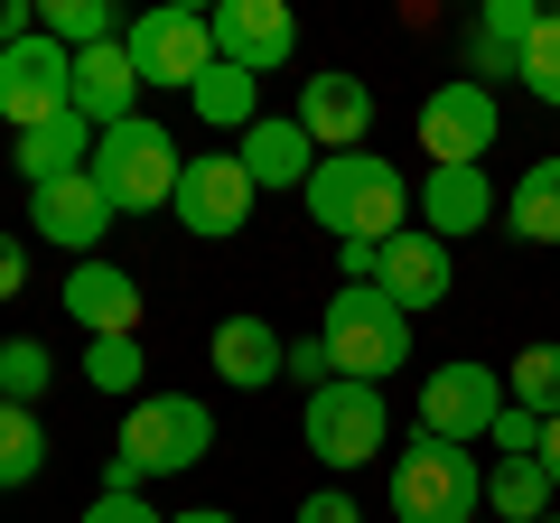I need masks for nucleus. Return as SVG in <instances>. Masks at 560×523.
<instances>
[{
	"instance_id": "nucleus-14",
	"label": "nucleus",
	"mask_w": 560,
	"mask_h": 523,
	"mask_svg": "<svg viewBox=\"0 0 560 523\" xmlns=\"http://www.w3.org/2000/svg\"><path fill=\"white\" fill-rule=\"evenodd\" d=\"M290 121H300L318 150H355L364 131H374V94H364V75H337V66H318V75H300V103H290Z\"/></svg>"
},
{
	"instance_id": "nucleus-1",
	"label": "nucleus",
	"mask_w": 560,
	"mask_h": 523,
	"mask_svg": "<svg viewBox=\"0 0 560 523\" xmlns=\"http://www.w3.org/2000/svg\"><path fill=\"white\" fill-rule=\"evenodd\" d=\"M300 197H308V216H318L337 243H393V234H411V197L420 187L401 178L383 150H327L318 178H308Z\"/></svg>"
},
{
	"instance_id": "nucleus-31",
	"label": "nucleus",
	"mask_w": 560,
	"mask_h": 523,
	"mask_svg": "<svg viewBox=\"0 0 560 523\" xmlns=\"http://www.w3.org/2000/svg\"><path fill=\"white\" fill-rule=\"evenodd\" d=\"M514 84H523L533 103H551V113H560V10H541V28L523 38V66H514Z\"/></svg>"
},
{
	"instance_id": "nucleus-24",
	"label": "nucleus",
	"mask_w": 560,
	"mask_h": 523,
	"mask_svg": "<svg viewBox=\"0 0 560 523\" xmlns=\"http://www.w3.org/2000/svg\"><path fill=\"white\" fill-rule=\"evenodd\" d=\"M504 224H514L523 243H560V150L533 160L514 187H504Z\"/></svg>"
},
{
	"instance_id": "nucleus-7",
	"label": "nucleus",
	"mask_w": 560,
	"mask_h": 523,
	"mask_svg": "<svg viewBox=\"0 0 560 523\" xmlns=\"http://www.w3.org/2000/svg\"><path fill=\"white\" fill-rule=\"evenodd\" d=\"M300 440L318 449L327 467H364L374 458L383 440H393V411H383V383H318V393H308L300 403Z\"/></svg>"
},
{
	"instance_id": "nucleus-27",
	"label": "nucleus",
	"mask_w": 560,
	"mask_h": 523,
	"mask_svg": "<svg viewBox=\"0 0 560 523\" xmlns=\"http://www.w3.org/2000/svg\"><path fill=\"white\" fill-rule=\"evenodd\" d=\"M28 477H47V430L28 403H0V496L28 486Z\"/></svg>"
},
{
	"instance_id": "nucleus-10",
	"label": "nucleus",
	"mask_w": 560,
	"mask_h": 523,
	"mask_svg": "<svg viewBox=\"0 0 560 523\" xmlns=\"http://www.w3.org/2000/svg\"><path fill=\"white\" fill-rule=\"evenodd\" d=\"M504 364H477V356H458V364H440V374L420 383V430L430 440H458V449H477V440H495V421H504Z\"/></svg>"
},
{
	"instance_id": "nucleus-39",
	"label": "nucleus",
	"mask_w": 560,
	"mask_h": 523,
	"mask_svg": "<svg viewBox=\"0 0 560 523\" xmlns=\"http://www.w3.org/2000/svg\"><path fill=\"white\" fill-rule=\"evenodd\" d=\"M541 523H560V514H541Z\"/></svg>"
},
{
	"instance_id": "nucleus-13",
	"label": "nucleus",
	"mask_w": 560,
	"mask_h": 523,
	"mask_svg": "<svg viewBox=\"0 0 560 523\" xmlns=\"http://www.w3.org/2000/svg\"><path fill=\"white\" fill-rule=\"evenodd\" d=\"M28 224H38V243L94 262V243L113 234V197L94 187V168H75V178H57V187H38V197H28Z\"/></svg>"
},
{
	"instance_id": "nucleus-36",
	"label": "nucleus",
	"mask_w": 560,
	"mask_h": 523,
	"mask_svg": "<svg viewBox=\"0 0 560 523\" xmlns=\"http://www.w3.org/2000/svg\"><path fill=\"white\" fill-rule=\"evenodd\" d=\"M38 38V0H0V47Z\"/></svg>"
},
{
	"instance_id": "nucleus-40",
	"label": "nucleus",
	"mask_w": 560,
	"mask_h": 523,
	"mask_svg": "<svg viewBox=\"0 0 560 523\" xmlns=\"http://www.w3.org/2000/svg\"><path fill=\"white\" fill-rule=\"evenodd\" d=\"M477 523H486V514H477Z\"/></svg>"
},
{
	"instance_id": "nucleus-19",
	"label": "nucleus",
	"mask_w": 560,
	"mask_h": 523,
	"mask_svg": "<svg viewBox=\"0 0 560 523\" xmlns=\"http://www.w3.org/2000/svg\"><path fill=\"white\" fill-rule=\"evenodd\" d=\"M75 113L94 121V131H113V121H140V66H131V47H84L75 57Z\"/></svg>"
},
{
	"instance_id": "nucleus-38",
	"label": "nucleus",
	"mask_w": 560,
	"mask_h": 523,
	"mask_svg": "<svg viewBox=\"0 0 560 523\" xmlns=\"http://www.w3.org/2000/svg\"><path fill=\"white\" fill-rule=\"evenodd\" d=\"M168 523H234L224 504H197V514H168Z\"/></svg>"
},
{
	"instance_id": "nucleus-34",
	"label": "nucleus",
	"mask_w": 560,
	"mask_h": 523,
	"mask_svg": "<svg viewBox=\"0 0 560 523\" xmlns=\"http://www.w3.org/2000/svg\"><path fill=\"white\" fill-rule=\"evenodd\" d=\"M290 374L318 393V383H337V364H327V346H318V337H300V346H290Z\"/></svg>"
},
{
	"instance_id": "nucleus-23",
	"label": "nucleus",
	"mask_w": 560,
	"mask_h": 523,
	"mask_svg": "<svg viewBox=\"0 0 560 523\" xmlns=\"http://www.w3.org/2000/svg\"><path fill=\"white\" fill-rule=\"evenodd\" d=\"M187 103H197V121H206V131H253V121H261V75H243V66H206V75H197V94H187Z\"/></svg>"
},
{
	"instance_id": "nucleus-32",
	"label": "nucleus",
	"mask_w": 560,
	"mask_h": 523,
	"mask_svg": "<svg viewBox=\"0 0 560 523\" xmlns=\"http://www.w3.org/2000/svg\"><path fill=\"white\" fill-rule=\"evenodd\" d=\"M84 523H168V514H160L150 496H121V486H103V496L84 504Z\"/></svg>"
},
{
	"instance_id": "nucleus-16",
	"label": "nucleus",
	"mask_w": 560,
	"mask_h": 523,
	"mask_svg": "<svg viewBox=\"0 0 560 523\" xmlns=\"http://www.w3.org/2000/svg\"><path fill=\"white\" fill-rule=\"evenodd\" d=\"M66 318L84 327V337H140V281L121 271V262H75L66 271Z\"/></svg>"
},
{
	"instance_id": "nucleus-33",
	"label": "nucleus",
	"mask_w": 560,
	"mask_h": 523,
	"mask_svg": "<svg viewBox=\"0 0 560 523\" xmlns=\"http://www.w3.org/2000/svg\"><path fill=\"white\" fill-rule=\"evenodd\" d=\"M300 523H364V514H355V496H346V486H318V496L300 504Z\"/></svg>"
},
{
	"instance_id": "nucleus-3",
	"label": "nucleus",
	"mask_w": 560,
	"mask_h": 523,
	"mask_svg": "<svg viewBox=\"0 0 560 523\" xmlns=\"http://www.w3.org/2000/svg\"><path fill=\"white\" fill-rule=\"evenodd\" d=\"M393 514H401V523H477V514H486V467H477V449L411 430L401 458H393Z\"/></svg>"
},
{
	"instance_id": "nucleus-4",
	"label": "nucleus",
	"mask_w": 560,
	"mask_h": 523,
	"mask_svg": "<svg viewBox=\"0 0 560 523\" xmlns=\"http://www.w3.org/2000/svg\"><path fill=\"white\" fill-rule=\"evenodd\" d=\"M178 141H168V121H113V131H94V187L113 197V216H160V206H178Z\"/></svg>"
},
{
	"instance_id": "nucleus-21",
	"label": "nucleus",
	"mask_w": 560,
	"mask_h": 523,
	"mask_svg": "<svg viewBox=\"0 0 560 523\" xmlns=\"http://www.w3.org/2000/svg\"><path fill=\"white\" fill-rule=\"evenodd\" d=\"M533 28H541L533 0H486L477 28H467V75L495 94V75H514V66H523V38H533Z\"/></svg>"
},
{
	"instance_id": "nucleus-35",
	"label": "nucleus",
	"mask_w": 560,
	"mask_h": 523,
	"mask_svg": "<svg viewBox=\"0 0 560 523\" xmlns=\"http://www.w3.org/2000/svg\"><path fill=\"white\" fill-rule=\"evenodd\" d=\"M20 290H28V243L0 234V300H20Z\"/></svg>"
},
{
	"instance_id": "nucleus-25",
	"label": "nucleus",
	"mask_w": 560,
	"mask_h": 523,
	"mask_svg": "<svg viewBox=\"0 0 560 523\" xmlns=\"http://www.w3.org/2000/svg\"><path fill=\"white\" fill-rule=\"evenodd\" d=\"M486 514H495V523H541V514H551V477H541V458H495V467H486Z\"/></svg>"
},
{
	"instance_id": "nucleus-18",
	"label": "nucleus",
	"mask_w": 560,
	"mask_h": 523,
	"mask_svg": "<svg viewBox=\"0 0 560 523\" xmlns=\"http://www.w3.org/2000/svg\"><path fill=\"white\" fill-rule=\"evenodd\" d=\"M234 160H243V178H253L261 197H271V187H308V178H318V160H327V150L308 141V131H300L290 113H261L253 131H243V150H234Z\"/></svg>"
},
{
	"instance_id": "nucleus-5",
	"label": "nucleus",
	"mask_w": 560,
	"mask_h": 523,
	"mask_svg": "<svg viewBox=\"0 0 560 523\" xmlns=\"http://www.w3.org/2000/svg\"><path fill=\"white\" fill-rule=\"evenodd\" d=\"M318 346H327V364H337V383H383V374L411 364V318H401L383 290H346L337 281V300L318 309Z\"/></svg>"
},
{
	"instance_id": "nucleus-2",
	"label": "nucleus",
	"mask_w": 560,
	"mask_h": 523,
	"mask_svg": "<svg viewBox=\"0 0 560 523\" xmlns=\"http://www.w3.org/2000/svg\"><path fill=\"white\" fill-rule=\"evenodd\" d=\"M206 449H215V411L197 403V393H140L131 411H121V449H113V477L121 496H140L150 477H187V467H206Z\"/></svg>"
},
{
	"instance_id": "nucleus-29",
	"label": "nucleus",
	"mask_w": 560,
	"mask_h": 523,
	"mask_svg": "<svg viewBox=\"0 0 560 523\" xmlns=\"http://www.w3.org/2000/svg\"><path fill=\"white\" fill-rule=\"evenodd\" d=\"M140 374H150L140 337H84V383H94V393H121V403H140Z\"/></svg>"
},
{
	"instance_id": "nucleus-6",
	"label": "nucleus",
	"mask_w": 560,
	"mask_h": 523,
	"mask_svg": "<svg viewBox=\"0 0 560 523\" xmlns=\"http://www.w3.org/2000/svg\"><path fill=\"white\" fill-rule=\"evenodd\" d=\"M121 47H131V66H140V94H150V84H160V94H197V75L215 66V20L187 10V0H160V10H140V20L121 28Z\"/></svg>"
},
{
	"instance_id": "nucleus-8",
	"label": "nucleus",
	"mask_w": 560,
	"mask_h": 523,
	"mask_svg": "<svg viewBox=\"0 0 560 523\" xmlns=\"http://www.w3.org/2000/svg\"><path fill=\"white\" fill-rule=\"evenodd\" d=\"M75 113V57H66L57 38H20V47H0V121H10V141L20 131H47V121Z\"/></svg>"
},
{
	"instance_id": "nucleus-12",
	"label": "nucleus",
	"mask_w": 560,
	"mask_h": 523,
	"mask_svg": "<svg viewBox=\"0 0 560 523\" xmlns=\"http://www.w3.org/2000/svg\"><path fill=\"white\" fill-rule=\"evenodd\" d=\"M206 20H215V57L243 66V75H280V66L300 57V20L280 0H215Z\"/></svg>"
},
{
	"instance_id": "nucleus-9",
	"label": "nucleus",
	"mask_w": 560,
	"mask_h": 523,
	"mask_svg": "<svg viewBox=\"0 0 560 523\" xmlns=\"http://www.w3.org/2000/svg\"><path fill=\"white\" fill-rule=\"evenodd\" d=\"M495 131H504V103L477 75H448V84L420 94V150H430V168H486Z\"/></svg>"
},
{
	"instance_id": "nucleus-37",
	"label": "nucleus",
	"mask_w": 560,
	"mask_h": 523,
	"mask_svg": "<svg viewBox=\"0 0 560 523\" xmlns=\"http://www.w3.org/2000/svg\"><path fill=\"white\" fill-rule=\"evenodd\" d=\"M541 477H551V496H560V411L541 421Z\"/></svg>"
},
{
	"instance_id": "nucleus-17",
	"label": "nucleus",
	"mask_w": 560,
	"mask_h": 523,
	"mask_svg": "<svg viewBox=\"0 0 560 523\" xmlns=\"http://www.w3.org/2000/svg\"><path fill=\"white\" fill-rule=\"evenodd\" d=\"M495 178L486 168H430L420 178V197H411V216H420V234H440V243H458V234H477V224H495Z\"/></svg>"
},
{
	"instance_id": "nucleus-30",
	"label": "nucleus",
	"mask_w": 560,
	"mask_h": 523,
	"mask_svg": "<svg viewBox=\"0 0 560 523\" xmlns=\"http://www.w3.org/2000/svg\"><path fill=\"white\" fill-rule=\"evenodd\" d=\"M47 383H57V356H47L38 337H10V346H0V403H28V411H38Z\"/></svg>"
},
{
	"instance_id": "nucleus-28",
	"label": "nucleus",
	"mask_w": 560,
	"mask_h": 523,
	"mask_svg": "<svg viewBox=\"0 0 560 523\" xmlns=\"http://www.w3.org/2000/svg\"><path fill=\"white\" fill-rule=\"evenodd\" d=\"M504 393H514V411L551 421V411H560V346H523V356L504 364Z\"/></svg>"
},
{
	"instance_id": "nucleus-15",
	"label": "nucleus",
	"mask_w": 560,
	"mask_h": 523,
	"mask_svg": "<svg viewBox=\"0 0 560 523\" xmlns=\"http://www.w3.org/2000/svg\"><path fill=\"white\" fill-rule=\"evenodd\" d=\"M374 290L401 309V318L440 309V300H448V243L420 234V224H411V234H393V243H383V262H374Z\"/></svg>"
},
{
	"instance_id": "nucleus-26",
	"label": "nucleus",
	"mask_w": 560,
	"mask_h": 523,
	"mask_svg": "<svg viewBox=\"0 0 560 523\" xmlns=\"http://www.w3.org/2000/svg\"><path fill=\"white\" fill-rule=\"evenodd\" d=\"M38 28L66 47V57H84V47H113L131 20H121L113 0H38Z\"/></svg>"
},
{
	"instance_id": "nucleus-11",
	"label": "nucleus",
	"mask_w": 560,
	"mask_h": 523,
	"mask_svg": "<svg viewBox=\"0 0 560 523\" xmlns=\"http://www.w3.org/2000/svg\"><path fill=\"white\" fill-rule=\"evenodd\" d=\"M253 206H261V187L243 178L234 150H197V160H187V178H178V206H168V216H178L197 243H224V234H243V224H253Z\"/></svg>"
},
{
	"instance_id": "nucleus-20",
	"label": "nucleus",
	"mask_w": 560,
	"mask_h": 523,
	"mask_svg": "<svg viewBox=\"0 0 560 523\" xmlns=\"http://www.w3.org/2000/svg\"><path fill=\"white\" fill-rule=\"evenodd\" d=\"M206 356H215V374L234 383V393H261V383H280V374H290V337H280L271 318H224Z\"/></svg>"
},
{
	"instance_id": "nucleus-22",
	"label": "nucleus",
	"mask_w": 560,
	"mask_h": 523,
	"mask_svg": "<svg viewBox=\"0 0 560 523\" xmlns=\"http://www.w3.org/2000/svg\"><path fill=\"white\" fill-rule=\"evenodd\" d=\"M10 168L28 178V197H38V187H57V178H75V168H94V121L66 113V121H47V131H20Z\"/></svg>"
}]
</instances>
